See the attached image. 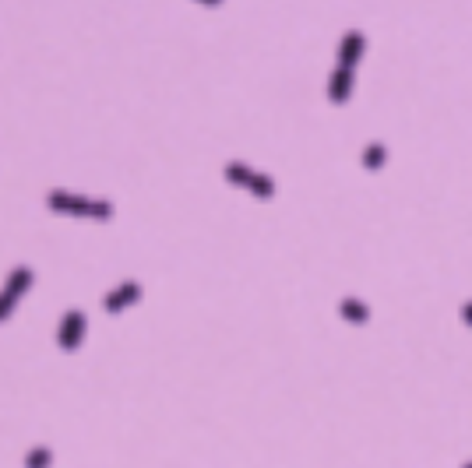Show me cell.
Instances as JSON below:
<instances>
[{"mask_svg": "<svg viewBox=\"0 0 472 468\" xmlns=\"http://www.w3.org/2000/svg\"><path fill=\"white\" fill-rule=\"evenodd\" d=\"M46 204L53 211H64V215H92V197H75L67 190H50Z\"/></svg>", "mask_w": 472, "mask_h": 468, "instance_id": "obj_2", "label": "cell"}, {"mask_svg": "<svg viewBox=\"0 0 472 468\" xmlns=\"http://www.w3.org/2000/svg\"><path fill=\"white\" fill-rule=\"evenodd\" d=\"M138 296H141V285H138V282H124V285H120L116 292L102 296V306H106L109 313H120V310H124L127 303H134Z\"/></svg>", "mask_w": 472, "mask_h": 468, "instance_id": "obj_3", "label": "cell"}, {"mask_svg": "<svg viewBox=\"0 0 472 468\" xmlns=\"http://www.w3.org/2000/svg\"><path fill=\"white\" fill-rule=\"evenodd\" d=\"M43 465H50V451H46V447H35V451L28 455V468H43Z\"/></svg>", "mask_w": 472, "mask_h": 468, "instance_id": "obj_10", "label": "cell"}, {"mask_svg": "<svg viewBox=\"0 0 472 468\" xmlns=\"http://www.w3.org/2000/svg\"><path fill=\"white\" fill-rule=\"evenodd\" d=\"M109 215H113L109 201H92V218H109Z\"/></svg>", "mask_w": 472, "mask_h": 468, "instance_id": "obj_11", "label": "cell"}, {"mask_svg": "<svg viewBox=\"0 0 472 468\" xmlns=\"http://www.w3.org/2000/svg\"><path fill=\"white\" fill-rule=\"evenodd\" d=\"M251 190H254L258 197H272V180L258 173V177H254V184H251Z\"/></svg>", "mask_w": 472, "mask_h": 468, "instance_id": "obj_9", "label": "cell"}, {"mask_svg": "<svg viewBox=\"0 0 472 468\" xmlns=\"http://www.w3.org/2000/svg\"><path fill=\"white\" fill-rule=\"evenodd\" d=\"M254 177H258V173H251V169H247V166H240V162H229V166H226V180H229V184H236V187H251V184H254Z\"/></svg>", "mask_w": 472, "mask_h": 468, "instance_id": "obj_5", "label": "cell"}, {"mask_svg": "<svg viewBox=\"0 0 472 468\" xmlns=\"http://www.w3.org/2000/svg\"><path fill=\"white\" fill-rule=\"evenodd\" d=\"M349 82H353V71H349V67H339V71L331 74V99L342 102V99L349 95Z\"/></svg>", "mask_w": 472, "mask_h": 468, "instance_id": "obj_6", "label": "cell"}, {"mask_svg": "<svg viewBox=\"0 0 472 468\" xmlns=\"http://www.w3.org/2000/svg\"><path fill=\"white\" fill-rule=\"evenodd\" d=\"M342 313H346L349 321H367V306L356 303V299H346V303H342Z\"/></svg>", "mask_w": 472, "mask_h": 468, "instance_id": "obj_7", "label": "cell"}, {"mask_svg": "<svg viewBox=\"0 0 472 468\" xmlns=\"http://www.w3.org/2000/svg\"><path fill=\"white\" fill-rule=\"evenodd\" d=\"M466 468H472V465H466Z\"/></svg>", "mask_w": 472, "mask_h": 468, "instance_id": "obj_13", "label": "cell"}, {"mask_svg": "<svg viewBox=\"0 0 472 468\" xmlns=\"http://www.w3.org/2000/svg\"><path fill=\"white\" fill-rule=\"evenodd\" d=\"M32 279H35L32 268H14V272L7 275V292H11V296H21V292L32 285Z\"/></svg>", "mask_w": 472, "mask_h": 468, "instance_id": "obj_4", "label": "cell"}, {"mask_svg": "<svg viewBox=\"0 0 472 468\" xmlns=\"http://www.w3.org/2000/svg\"><path fill=\"white\" fill-rule=\"evenodd\" d=\"M14 303H18V296H11L7 289L0 292V321H7L11 313H14Z\"/></svg>", "mask_w": 472, "mask_h": 468, "instance_id": "obj_8", "label": "cell"}, {"mask_svg": "<svg viewBox=\"0 0 472 468\" xmlns=\"http://www.w3.org/2000/svg\"><path fill=\"white\" fill-rule=\"evenodd\" d=\"M82 335H85V313H82V310H67L64 321H60V331H57L60 349H64V352H75V349L82 345Z\"/></svg>", "mask_w": 472, "mask_h": 468, "instance_id": "obj_1", "label": "cell"}, {"mask_svg": "<svg viewBox=\"0 0 472 468\" xmlns=\"http://www.w3.org/2000/svg\"><path fill=\"white\" fill-rule=\"evenodd\" d=\"M201 4H222V0H201Z\"/></svg>", "mask_w": 472, "mask_h": 468, "instance_id": "obj_12", "label": "cell"}]
</instances>
